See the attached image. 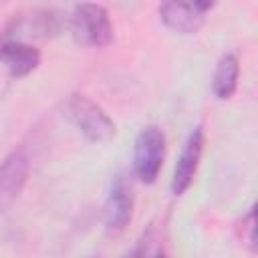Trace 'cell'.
Wrapping results in <instances>:
<instances>
[{"label": "cell", "mask_w": 258, "mask_h": 258, "mask_svg": "<svg viewBox=\"0 0 258 258\" xmlns=\"http://www.w3.org/2000/svg\"><path fill=\"white\" fill-rule=\"evenodd\" d=\"M67 119L77 127V131L91 143H107L115 137V121L107 111L83 93H73L64 103Z\"/></svg>", "instance_id": "cell-1"}, {"label": "cell", "mask_w": 258, "mask_h": 258, "mask_svg": "<svg viewBox=\"0 0 258 258\" xmlns=\"http://www.w3.org/2000/svg\"><path fill=\"white\" fill-rule=\"evenodd\" d=\"M71 34L73 38L89 48H103L113 40V22L105 6L101 4H77L71 14Z\"/></svg>", "instance_id": "cell-2"}, {"label": "cell", "mask_w": 258, "mask_h": 258, "mask_svg": "<svg viewBox=\"0 0 258 258\" xmlns=\"http://www.w3.org/2000/svg\"><path fill=\"white\" fill-rule=\"evenodd\" d=\"M165 159V133L157 125H145L133 145V173L143 183H153Z\"/></svg>", "instance_id": "cell-3"}, {"label": "cell", "mask_w": 258, "mask_h": 258, "mask_svg": "<svg viewBox=\"0 0 258 258\" xmlns=\"http://www.w3.org/2000/svg\"><path fill=\"white\" fill-rule=\"evenodd\" d=\"M212 8V2H161L157 14L169 30L177 34H196L206 24V14Z\"/></svg>", "instance_id": "cell-4"}, {"label": "cell", "mask_w": 258, "mask_h": 258, "mask_svg": "<svg viewBox=\"0 0 258 258\" xmlns=\"http://www.w3.org/2000/svg\"><path fill=\"white\" fill-rule=\"evenodd\" d=\"M30 173V159L22 149L10 151L0 161V214L6 212L22 194Z\"/></svg>", "instance_id": "cell-5"}, {"label": "cell", "mask_w": 258, "mask_h": 258, "mask_svg": "<svg viewBox=\"0 0 258 258\" xmlns=\"http://www.w3.org/2000/svg\"><path fill=\"white\" fill-rule=\"evenodd\" d=\"M204 143H206V135H204L202 125H198L189 131V135H187V139L181 147V153L177 157V163H175V169H173V175H171L173 196H183L189 189V185L196 177L200 159H202Z\"/></svg>", "instance_id": "cell-6"}, {"label": "cell", "mask_w": 258, "mask_h": 258, "mask_svg": "<svg viewBox=\"0 0 258 258\" xmlns=\"http://www.w3.org/2000/svg\"><path fill=\"white\" fill-rule=\"evenodd\" d=\"M133 214V191L123 175H115L105 200V230L113 236L121 234Z\"/></svg>", "instance_id": "cell-7"}, {"label": "cell", "mask_w": 258, "mask_h": 258, "mask_svg": "<svg viewBox=\"0 0 258 258\" xmlns=\"http://www.w3.org/2000/svg\"><path fill=\"white\" fill-rule=\"evenodd\" d=\"M0 62L16 79L30 75L40 64V52L32 44L20 40H4L0 44Z\"/></svg>", "instance_id": "cell-8"}, {"label": "cell", "mask_w": 258, "mask_h": 258, "mask_svg": "<svg viewBox=\"0 0 258 258\" xmlns=\"http://www.w3.org/2000/svg\"><path fill=\"white\" fill-rule=\"evenodd\" d=\"M238 77H240V60L234 52L224 54L214 71L212 77V93L220 101H228L238 87Z\"/></svg>", "instance_id": "cell-9"}, {"label": "cell", "mask_w": 258, "mask_h": 258, "mask_svg": "<svg viewBox=\"0 0 258 258\" xmlns=\"http://www.w3.org/2000/svg\"><path fill=\"white\" fill-rule=\"evenodd\" d=\"M34 26L36 30L42 34V36H50V34H56L62 26V16L60 12H56L54 8H44V10H38L34 14Z\"/></svg>", "instance_id": "cell-10"}, {"label": "cell", "mask_w": 258, "mask_h": 258, "mask_svg": "<svg viewBox=\"0 0 258 258\" xmlns=\"http://www.w3.org/2000/svg\"><path fill=\"white\" fill-rule=\"evenodd\" d=\"M149 250H151V228L143 232L121 258H149Z\"/></svg>", "instance_id": "cell-11"}, {"label": "cell", "mask_w": 258, "mask_h": 258, "mask_svg": "<svg viewBox=\"0 0 258 258\" xmlns=\"http://www.w3.org/2000/svg\"><path fill=\"white\" fill-rule=\"evenodd\" d=\"M254 216H256V212H254V206L248 210V214L242 218V240H244V244L250 248V252H254Z\"/></svg>", "instance_id": "cell-12"}, {"label": "cell", "mask_w": 258, "mask_h": 258, "mask_svg": "<svg viewBox=\"0 0 258 258\" xmlns=\"http://www.w3.org/2000/svg\"><path fill=\"white\" fill-rule=\"evenodd\" d=\"M151 258H169V256H167V252H165V250H157V252H153V254H151Z\"/></svg>", "instance_id": "cell-13"}, {"label": "cell", "mask_w": 258, "mask_h": 258, "mask_svg": "<svg viewBox=\"0 0 258 258\" xmlns=\"http://www.w3.org/2000/svg\"><path fill=\"white\" fill-rule=\"evenodd\" d=\"M83 258H101L99 254H87V256H83Z\"/></svg>", "instance_id": "cell-14"}]
</instances>
